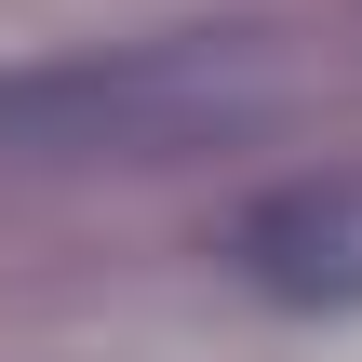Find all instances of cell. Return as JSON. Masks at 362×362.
I'll return each mask as SVG.
<instances>
[{
  "mask_svg": "<svg viewBox=\"0 0 362 362\" xmlns=\"http://www.w3.org/2000/svg\"><path fill=\"white\" fill-rule=\"evenodd\" d=\"M242 94H255V54L242 40H148V54H107V67L13 81L0 94V134L13 148H175L202 121H228Z\"/></svg>",
  "mask_w": 362,
  "mask_h": 362,
  "instance_id": "obj_1",
  "label": "cell"
},
{
  "mask_svg": "<svg viewBox=\"0 0 362 362\" xmlns=\"http://www.w3.org/2000/svg\"><path fill=\"white\" fill-rule=\"evenodd\" d=\"M228 255L282 309H362V175H296V188L242 202Z\"/></svg>",
  "mask_w": 362,
  "mask_h": 362,
  "instance_id": "obj_2",
  "label": "cell"
}]
</instances>
